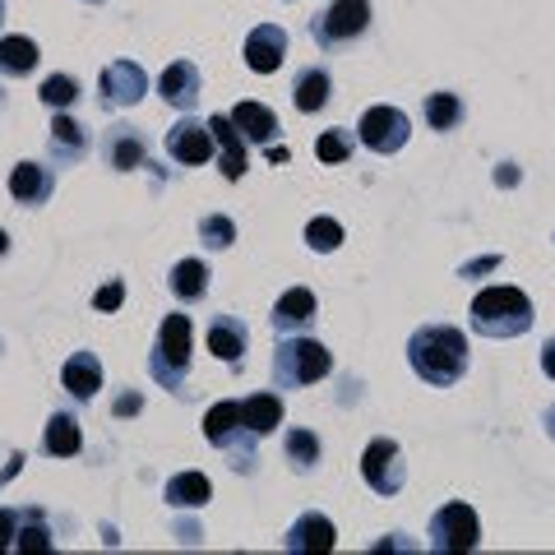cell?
Returning a JSON list of instances; mask_svg holds the SVG:
<instances>
[{
    "label": "cell",
    "instance_id": "11",
    "mask_svg": "<svg viewBox=\"0 0 555 555\" xmlns=\"http://www.w3.org/2000/svg\"><path fill=\"white\" fill-rule=\"evenodd\" d=\"M208 130H214V144H218V158H222V177L228 181H241L246 177V134L236 130L232 116H214L208 120Z\"/></svg>",
    "mask_w": 555,
    "mask_h": 555
},
{
    "label": "cell",
    "instance_id": "7",
    "mask_svg": "<svg viewBox=\"0 0 555 555\" xmlns=\"http://www.w3.org/2000/svg\"><path fill=\"white\" fill-rule=\"evenodd\" d=\"M371 28V0H334L320 24H315V38L320 47H334V42H352Z\"/></svg>",
    "mask_w": 555,
    "mask_h": 555
},
{
    "label": "cell",
    "instance_id": "20",
    "mask_svg": "<svg viewBox=\"0 0 555 555\" xmlns=\"http://www.w3.org/2000/svg\"><path fill=\"white\" fill-rule=\"evenodd\" d=\"M232 120H236V130L246 134V144H273L278 139V116L264 107V102H236Z\"/></svg>",
    "mask_w": 555,
    "mask_h": 555
},
{
    "label": "cell",
    "instance_id": "3",
    "mask_svg": "<svg viewBox=\"0 0 555 555\" xmlns=\"http://www.w3.org/2000/svg\"><path fill=\"white\" fill-rule=\"evenodd\" d=\"M334 371V357L324 352V343L315 338H283L273 352V379L278 389H301V385H315Z\"/></svg>",
    "mask_w": 555,
    "mask_h": 555
},
{
    "label": "cell",
    "instance_id": "40",
    "mask_svg": "<svg viewBox=\"0 0 555 555\" xmlns=\"http://www.w3.org/2000/svg\"><path fill=\"white\" fill-rule=\"evenodd\" d=\"M495 181H500V185H514V181H518V171H514V167L505 163V167H500V171H495Z\"/></svg>",
    "mask_w": 555,
    "mask_h": 555
},
{
    "label": "cell",
    "instance_id": "34",
    "mask_svg": "<svg viewBox=\"0 0 555 555\" xmlns=\"http://www.w3.org/2000/svg\"><path fill=\"white\" fill-rule=\"evenodd\" d=\"M42 102H47V107H56V112L75 107V102H79V83L69 79V75H51V79L42 83Z\"/></svg>",
    "mask_w": 555,
    "mask_h": 555
},
{
    "label": "cell",
    "instance_id": "29",
    "mask_svg": "<svg viewBox=\"0 0 555 555\" xmlns=\"http://www.w3.org/2000/svg\"><path fill=\"white\" fill-rule=\"evenodd\" d=\"M426 120H430V130H440V134L459 130V120H463L459 93H430V98H426Z\"/></svg>",
    "mask_w": 555,
    "mask_h": 555
},
{
    "label": "cell",
    "instance_id": "4",
    "mask_svg": "<svg viewBox=\"0 0 555 555\" xmlns=\"http://www.w3.org/2000/svg\"><path fill=\"white\" fill-rule=\"evenodd\" d=\"M149 371L163 389H177L190 371V315H167L149 352Z\"/></svg>",
    "mask_w": 555,
    "mask_h": 555
},
{
    "label": "cell",
    "instance_id": "23",
    "mask_svg": "<svg viewBox=\"0 0 555 555\" xmlns=\"http://www.w3.org/2000/svg\"><path fill=\"white\" fill-rule=\"evenodd\" d=\"M328 93H334V79H328V69L310 65L297 75V83H292V102H297V112H320Z\"/></svg>",
    "mask_w": 555,
    "mask_h": 555
},
{
    "label": "cell",
    "instance_id": "42",
    "mask_svg": "<svg viewBox=\"0 0 555 555\" xmlns=\"http://www.w3.org/2000/svg\"><path fill=\"white\" fill-rule=\"evenodd\" d=\"M486 269H495V255H491V259H481V264H467L463 273H486Z\"/></svg>",
    "mask_w": 555,
    "mask_h": 555
},
{
    "label": "cell",
    "instance_id": "22",
    "mask_svg": "<svg viewBox=\"0 0 555 555\" xmlns=\"http://www.w3.org/2000/svg\"><path fill=\"white\" fill-rule=\"evenodd\" d=\"M214 500V486L204 473H177L167 481V505L171 509H204Z\"/></svg>",
    "mask_w": 555,
    "mask_h": 555
},
{
    "label": "cell",
    "instance_id": "46",
    "mask_svg": "<svg viewBox=\"0 0 555 555\" xmlns=\"http://www.w3.org/2000/svg\"><path fill=\"white\" fill-rule=\"evenodd\" d=\"M89 5H98V0H89Z\"/></svg>",
    "mask_w": 555,
    "mask_h": 555
},
{
    "label": "cell",
    "instance_id": "43",
    "mask_svg": "<svg viewBox=\"0 0 555 555\" xmlns=\"http://www.w3.org/2000/svg\"><path fill=\"white\" fill-rule=\"evenodd\" d=\"M546 436L555 440V408H546Z\"/></svg>",
    "mask_w": 555,
    "mask_h": 555
},
{
    "label": "cell",
    "instance_id": "37",
    "mask_svg": "<svg viewBox=\"0 0 555 555\" xmlns=\"http://www.w3.org/2000/svg\"><path fill=\"white\" fill-rule=\"evenodd\" d=\"M14 537H20V514H14V509H0V551L14 546Z\"/></svg>",
    "mask_w": 555,
    "mask_h": 555
},
{
    "label": "cell",
    "instance_id": "24",
    "mask_svg": "<svg viewBox=\"0 0 555 555\" xmlns=\"http://www.w3.org/2000/svg\"><path fill=\"white\" fill-rule=\"evenodd\" d=\"M10 195L20 204H47L51 195V171L38 167V163H20L10 171Z\"/></svg>",
    "mask_w": 555,
    "mask_h": 555
},
{
    "label": "cell",
    "instance_id": "13",
    "mask_svg": "<svg viewBox=\"0 0 555 555\" xmlns=\"http://www.w3.org/2000/svg\"><path fill=\"white\" fill-rule=\"evenodd\" d=\"M158 93H163L167 107L190 112V107L199 102V65H195V61L167 65V69H163V79H158Z\"/></svg>",
    "mask_w": 555,
    "mask_h": 555
},
{
    "label": "cell",
    "instance_id": "18",
    "mask_svg": "<svg viewBox=\"0 0 555 555\" xmlns=\"http://www.w3.org/2000/svg\"><path fill=\"white\" fill-rule=\"evenodd\" d=\"M208 352L218 361H228V366H241V352H246V324L236 315H218L208 324Z\"/></svg>",
    "mask_w": 555,
    "mask_h": 555
},
{
    "label": "cell",
    "instance_id": "32",
    "mask_svg": "<svg viewBox=\"0 0 555 555\" xmlns=\"http://www.w3.org/2000/svg\"><path fill=\"white\" fill-rule=\"evenodd\" d=\"M306 246H310V250H320V255L338 250V246H343V228H338L334 218H310V228H306Z\"/></svg>",
    "mask_w": 555,
    "mask_h": 555
},
{
    "label": "cell",
    "instance_id": "6",
    "mask_svg": "<svg viewBox=\"0 0 555 555\" xmlns=\"http://www.w3.org/2000/svg\"><path fill=\"white\" fill-rule=\"evenodd\" d=\"M361 477L371 481L375 495H398L408 486V463H403V449L393 440H371L366 454H361Z\"/></svg>",
    "mask_w": 555,
    "mask_h": 555
},
{
    "label": "cell",
    "instance_id": "19",
    "mask_svg": "<svg viewBox=\"0 0 555 555\" xmlns=\"http://www.w3.org/2000/svg\"><path fill=\"white\" fill-rule=\"evenodd\" d=\"M144 158H149L144 134H139L134 126H112V134H107V163L116 171H134V167H144Z\"/></svg>",
    "mask_w": 555,
    "mask_h": 555
},
{
    "label": "cell",
    "instance_id": "27",
    "mask_svg": "<svg viewBox=\"0 0 555 555\" xmlns=\"http://www.w3.org/2000/svg\"><path fill=\"white\" fill-rule=\"evenodd\" d=\"M171 292H177V301H199L208 292V264L204 259H181V264H171Z\"/></svg>",
    "mask_w": 555,
    "mask_h": 555
},
{
    "label": "cell",
    "instance_id": "2",
    "mask_svg": "<svg viewBox=\"0 0 555 555\" xmlns=\"http://www.w3.org/2000/svg\"><path fill=\"white\" fill-rule=\"evenodd\" d=\"M532 320V301L518 287H486L473 301V328L481 338H524Z\"/></svg>",
    "mask_w": 555,
    "mask_h": 555
},
{
    "label": "cell",
    "instance_id": "16",
    "mask_svg": "<svg viewBox=\"0 0 555 555\" xmlns=\"http://www.w3.org/2000/svg\"><path fill=\"white\" fill-rule=\"evenodd\" d=\"M306 324H315V292L310 287L283 292L273 306V328L278 334H292V328H306Z\"/></svg>",
    "mask_w": 555,
    "mask_h": 555
},
{
    "label": "cell",
    "instance_id": "1",
    "mask_svg": "<svg viewBox=\"0 0 555 555\" xmlns=\"http://www.w3.org/2000/svg\"><path fill=\"white\" fill-rule=\"evenodd\" d=\"M408 361L426 385L444 389L467 371V338L454 324H426L408 338Z\"/></svg>",
    "mask_w": 555,
    "mask_h": 555
},
{
    "label": "cell",
    "instance_id": "12",
    "mask_svg": "<svg viewBox=\"0 0 555 555\" xmlns=\"http://www.w3.org/2000/svg\"><path fill=\"white\" fill-rule=\"evenodd\" d=\"M283 56H287V33L278 24H259L246 38V65L255 75H273V69L283 65Z\"/></svg>",
    "mask_w": 555,
    "mask_h": 555
},
{
    "label": "cell",
    "instance_id": "39",
    "mask_svg": "<svg viewBox=\"0 0 555 555\" xmlns=\"http://www.w3.org/2000/svg\"><path fill=\"white\" fill-rule=\"evenodd\" d=\"M116 412H120V416H134V412H139V393H126V398H120Z\"/></svg>",
    "mask_w": 555,
    "mask_h": 555
},
{
    "label": "cell",
    "instance_id": "10",
    "mask_svg": "<svg viewBox=\"0 0 555 555\" xmlns=\"http://www.w3.org/2000/svg\"><path fill=\"white\" fill-rule=\"evenodd\" d=\"M149 93V75L134 61H112L102 69V102L107 107H134Z\"/></svg>",
    "mask_w": 555,
    "mask_h": 555
},
{
    "label": "cell",
    "instance_id": "30",
    "mask_svg": "<svg viewBox=\"0 0 555 555\" xmlns=\"http://www.w3.org/2000/svg\"><path fill=\"white\" fill-rule=\"evenodd\" d=\"M287 459L297 463L301 473H310V467L320 463V440L310 436V430H301V426H297V430H287Z\"/></svg>",
    "mask_w": 555,
    "mask_h": 555
},
{
    "label": "cell",
    "instance_id": "21",
    "mask_svg": "<svg viewBox=\"0 0 555 555\" xmlns=\"http://www.w3.org/2000/svg\"><path fill=\"white\" fill-rule=\"evenodd\" d=\"M204 436H208V444H218V449H232L241 436H250V430L241 426V403H218V408H208Z\"/></svg>",
    "mask_w": 555,
    "mask_h": 555
},
{
    "label": "cell",
    "instance_id": "38",
    "mask_svg": "<svg viewBox=\"0 0 555 555\" xmlns=\"http://www.w3.org/2000/svg\"><path fill=\"white\" fill-rule=\"evenodd\" d=\"M542 371H546V379H555V338L542 347Z\"/></svg>",
    "mask_w": 555,
    "mask_h": 555
},
{
    "label": "cell",
    "instance_id": "8",
    "mask_svg": "<svg viewBox=\"0 0 555 555\" xmlns=\"http://www.w3.org/2000/svg\"><path fill=\"white\" fill-rule=\"evenodd\" d=\"M408 112H398V107H371L366 116H361V144H366L371 153H398L408 144Z\"/></svg>",
    "mask_w": 555,
    "mask_h": 555
},
{
    "label": "cell",
    "instance_id": "5",
    "mask_svg": "<svg viewBox=\"0 0 555 555\" xmlns=\"http://www.w3.org/2000/svg\"><path fill=\"white\" fill-rule=\"evenodd\" d=\"M481 542V524H477V509L463 505V500H449L444 509H436L430 518V551L440 555H463Z\"/></svg>",
    "mask_w": 555,
    "mask_h": 555
},
{
    "label": "cell",
    "instance_id": "28",
    "mask_svg": "<svg viewBox=\"0 0 555 555\" xmlns=\"http://www.w3.org/2000/svg\"><path fill=\"white\" fill-rule=\"evenodd\" d=\"M51 144H56V153L61 158H83V153H89V134H83V126L75 116H56L51 120Z\"/></svg>",
    "mask_w": 555,
    "mask_h": 555
},
{
    "label": "cell",
    "instance_id": "26",
    "mask_svg": "<svg viewBox=\"0 0 555 555\" xmlns=\"http://www.w3.org/2000/svg\"><path fill=\"white\" fill-rule=\"evenodd\" d=\"M47 454H56V459H75L79 449H83V436H79V422L69 412H56L47 422Z\"/></svg>",
    "mask_w": 555,
    "mask_h": 555
},
{
    "label": "cell",
    "instance_id": "44",
    "mask_svg": "<svg viewBox=\"0 0 555 555\" xmlns=\"http://www.w3.org/2000/svg\"><path fill=\"white\" fill-rule=\"evenodd\" d=\"M5 250H10V236H5V232H0V255H5Z\"/></svg>",
    "mask_w": 555,
    "mask_h": 555
},
{
    "label": "cell",
    "instance_id": "41",
    "mask_svg": "<svg viewBox=\"0 0 555 555\" xmlns=\"http://www.w3.org/2000/svg\"><path fill=\"white\" fill-rule=\"evenodd\" d=\"M375 551H416V546L412 542H379Z\"/></svg>",
    "mask_w": 555,
    "mask_h": 555
},
{
    "label": "cell",
    "instance_id": "14",
    "mask_svg": "<svg viewBox=\"0 0 555 555\" xmlns=\"http://www.w3.org/2000/svg\"><path fill=\"white\" fill-rule=\"evenodd\" d=\"M334 546H338V532L324 514H301L287 532V551H297V555H324Z\"/></svg>",
    "mask_w": 555,
    "mask_h": 555
},
{
    "label": "cell",
    "instance_id": "25",
    "mask_svg": "<svg viewBox=\"0 0 555 555\" xmlns=\"http://www.w3.org/2000/svg\"><path fill=\"white\" fill-rule=\"evenodd\" d=\"M38 42L33 38H20V33H14V38H0V75H33V69H38Z\"/></svg>",
    "mask_w": 555,
    "mask_h": 555
},
{
    "label": "cell",
    "instance_id": "31",
    "mask_svg": "<svg viewBox=\"0 0 555 555\" xmlns=\"http://www.w3.org/2000/svg\"><path fill=\"white\" fill-rule=\"evenodd\" d=\"M199 241H204L208 250H228L232 241H236V222L222 218V214H208V218L199 222Z\"/></svg>",
    "mask_w": 555,
    "mask_h": 555
},
{
    "label": "cell",
    "instance_id": "45",
    "mask_svg": "<svg viewBox=\"0 0 555 555\" xmlns=\"http://www.w3.org/2000/svg\"><path fill=\"white\" fill-rule=\"evenodd\" d=\"M0 24H5V0H0Z\"/></svg>",
    "mask_w": 555,
    "mask_h": 555
},
{
    "label": "cell",
    "instance_id": "35",
    "mask_svg": "<svg viewBox=\"0 0 555 555\" xmlns=\"http://www.w3.org/2000/svg\"><path fill=\"white\" fill-rule=\"evenodd\" d=\"M347 153H352V139H347L343 130L320 134V144H315V158L320 163H347Z\"/></svg>",
    "mask_w": 555,
    "mask_h": 555
},
{
    "label": "cell",
    "instance_id": "33",
    "mask_svg": "<svg viewBox=\"0 0 555 555\" xmlns=\"http://www.w3.org/2000/svg\"><path fill=\"white\" fill-rule=\"evenodd\" d=\"M20 542H14V551H51V532H47V524H42V514H20Z\"/></svg>",
    "mask_w": 555,
    "mask_h": 555
},
{
    "label": "cell",
    "instance_id": "15",
    "mask_svg": "<svg viewBox=\"0 0 555 555\" xmlns=\"http://www.w3.org/2000/svg\"><path fill=\"white\" fill-rule=\"evenodd\" d=\"M241 426L250 430V436H273L278 426H283V398L278 393H250L241 398Z\"/></svg>",
    "mask_w": 555,
    "mask_h": 555
},
{
    "label": "cell",
    "instance_id": "9",
    "mask_svg": "<svg viewBox=\"0 0 555 555\" xmlns=\"http://www.w3.org/2000/svg\"><path fill=\"white\" fill-rule=\"evenodd\" d=\"M167 153L185 167H199V163L214 158V130L185 112V120H177V126L167 130Z\"/></svg>",
    "mask_w": 555,
    "mask_h": 555
},
{
    "label": "cell",
    "instance_id": "36",
    "mask_svg": "<svg viewBox=\"0 0 555 555\" xmlns=\"http://www.w3.org/2000/svg\"><path fill=\"white\" fill-rule=\"evenodd\" d=\"M120 301H126V287H120V283L98 287V297H93V306H98V310H116Z\"/></svg>",
    "mask_w": 555,
    "mask_h": 555
},
{
    "label": "cell",
    "instance_id": "17",
    "mask_svg": "<svg viewBox=\"0 0 555 555\" xmlns=\"http://www.w3.org/2000/svg\"><path fill=\"white\" fill-rule=\"evenodd\" d=\"M61 379H65V393H75L79 403H89V398H98V389H102V361L93 352H75L65 361Z\"/></svg>",
    "mask_w": 555,
    "mask_h": 555
}]
</instances>
